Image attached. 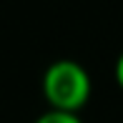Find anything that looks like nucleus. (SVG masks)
<instances>
[{
	"label": "nucleus",
	"mask_w": 123,
	"mask_h": 123,
	"mask_svg": "<svg viewBox=\"0 0 123 123\" xmlns=\"http://www.w3.org/2000/svg\"><path fill=\"white\" fill-rule=\"evenodd\" d=\"M91 91H93L91 75L78 60L60 58L50 63L43 73V98L55 111L78 113L88 103Z\"/></svg>",
	"instance_id": "obj_1"
},
{
	"label": "nucleus",
	"mask_w": 123,
	"mask_h": 123,
	"mask_svg": "<svg viewBox=\"0 0 123 123\" xmlns=\"http://www.w3.org/2000/svg\"><path fill=\"white\" fill-rule=\"evenodd\" d=\"M35 123H83L78 113H68V111H55L48 108L43 116H38Z\"/></svg>",
	"instance_id": "obj_2"
},
{
	"label": "nucleus",
	"mask_w": 123,
	"mask_h": 123,
	"mask_svg": "<svg viewBox=\"0 0 123 123\" xmlns=\"http://www.w3.org/2000/svg\"><path fill=\"white\" fill-rule=\"evenodd\" d=\"M113 78H116V86L123 91V50H121V55L116 58V65H113Z\"/></svg>",
	"instance_id": "obj_3"
}]
</instances>
